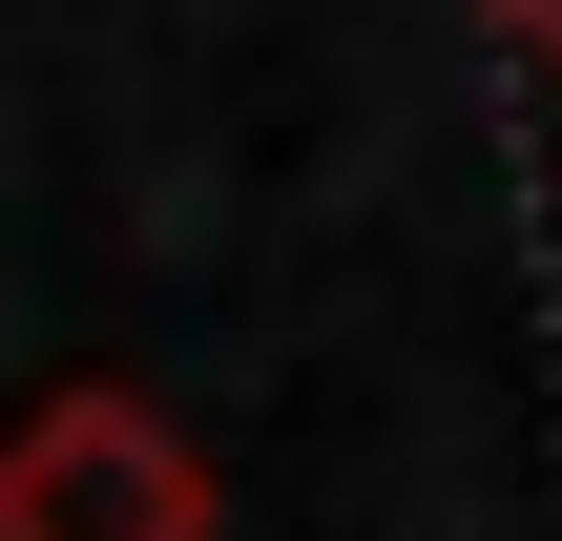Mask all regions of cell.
<instances>
[{
	"label": "cell",
	"instance_id": "6da1fadb",
	"mask_svg": "<svg viewBox=\"0 0 562 541\" xmlns=\"http://www.w3.org/2000/svg\"><path fill=\"white\" fill-rule=\"evenodd\" d=\"M0 541H209L188 417L125 396V375H63V396L0 438Z\"/></svg>",
	"mask_w": 562,
	"mask_h": 541
},
{
	"label": "cell",
	"instance_id": "7a4b0ae2",
	"mask_svg": "<svg viewBox=\"0 0 562 541\" xmlns=\"http://www.w3.org/2000/svg\"><path fill=\"white\" fill-rule=\"evenodd\" d=\"M501 21H521V63H562V0H501Z\"/></svg>",
	"mask_w": 562,
	"mask_h": 541
}]
</instances>
